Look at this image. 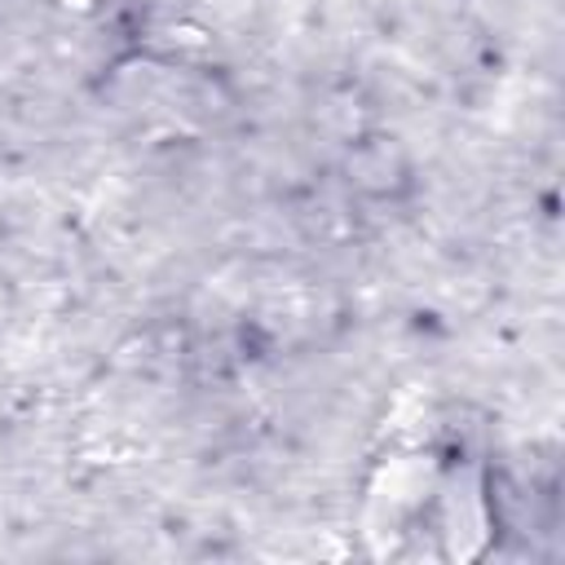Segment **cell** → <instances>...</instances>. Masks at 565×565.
Segmentation results:
<instances>
[{
  "label": "cell",
  "mask_w": 565,
  "mask_h": 565,
  "mask_svg": "<svg viewBox=\"0 0 565 565\" xmlns=\"http://www.w3.org/2000/svg\"><path fill=\"white\" fill-rule=\"evenodd\" d=\"M349 181L375 199H388L397 190H406L411 168L402 159V150L393 146V137H371L349 154Z\"/></svg>",
  "instance_id": "6da1fadb"
}]
</instances>
